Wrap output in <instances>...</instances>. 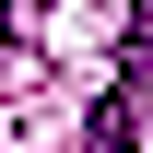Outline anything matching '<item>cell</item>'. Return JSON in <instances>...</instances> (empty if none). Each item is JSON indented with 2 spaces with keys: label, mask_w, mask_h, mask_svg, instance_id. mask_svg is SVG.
Instances as JSON below:
<instances>
[{
  "label": "cell",
  "mask_w": 153,
  "mask_h": 153,
  "mask_svg": "<svg viewBox=\"0 0 153 153\" xmlns=\"http://www.w3.org/2000/svg\"><path fill=\"white\" fill-rule=\"evenodd\" d=\"M130 130H141V106H130V94H106V106H94V130H82V153H130Z\"/></svg>",
  "instance_id": "obj_1"
}]
</instances>
